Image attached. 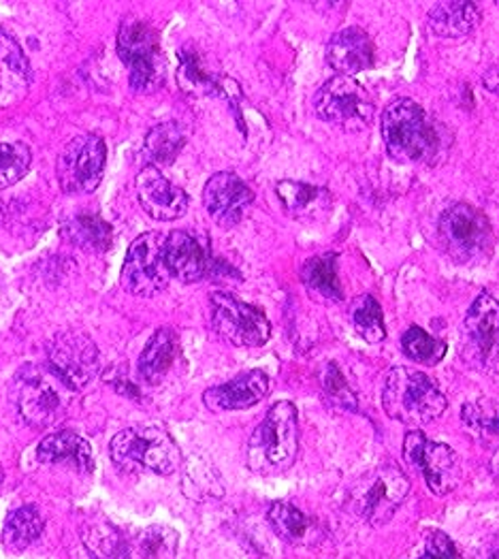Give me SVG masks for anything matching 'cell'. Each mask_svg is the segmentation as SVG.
<instances>
[{
	"instance_id": "obj_22",
	"label": "cell",
	"mask_w": 499,
	"mask_h": 559,
	"mask_svg": "<svg viewBox=\"0 0 499 559\" xmlns=\"http://www.w3.org/2000/svg\"><path fill=\"white\" fill-rule=\"evenodd\" d=\"M275 194L286 210L288 216L299 221H317L331 210V192L326 188L297 182V180H282L275 187Z\"/></svg>"
},
{
	"instance_id": "obj_39",
	"label": "cell",
	"mask_w": 499,
	"mask_h": 559,
	"mask_svg": "<svg viewBox=\"0 0 499 559\" xmlns=\"http://www.w3.org/2000/svg\"><path fill=\"white\" fill-rule=\"evenodd\" d=\"M418 559H463L459 556L456 547L453 545V540L442 534V532H433L427 540V547H425V554Z\"/></svg>"
},
{
	"instance_id": "obj_19",
	"label": "cell",
	"mask_w": 499,
	"mask_h": 559,
	"mask_svg": "<svg viewBox=\"0 0 499 559\" xmlns=\"http://www.w3.org/2000/svg\"><path fill=\"white\" fill-rule=\"evenodd\" d=\"M165 261L171 278L192 284L212 274V257L207 248L188 231H171L165 239Z\"/></svg>"
},
{
	"instance_id": "obj_10",
	"label": "cell",
	"mask_w": 499,
	"mask_h": 559,
	"mask_svg": "<svg viewBox=\"0 0 499 559\" xmlns=\"http://www.w3.org/2000/svg\"><path fill=\"white\" fill-rule=\"evenodd\" d=\"M60 389L67 386L47 368L26 366L15 373L13 402L24 423L41 429L60 419L64 413V395Z\"/></svg>"
},
{
	"instance_id": "obj_12",
	"label": "cell",
	"mask_w": 499,
	"mask_h": 559,
	"mask_svg": "<svg viewBox=\"0 0 499 559\" xmlns=\"http://www.w3.org/2000/svg\"><path fill=\"white\" fill-rule=\"evenodd\" d=\"M167 235L143 234L129 246L120 282L122 288L135 297H156L169 284V267L165 261Z\"/></svg>"
},
{
	"instance_id": "obj_42",
	"label": "cell",
	"mask_w": 499,
	"mask_h": 559,
	"mask_svg": "<svg viewBox=\"0 0 499 559\" xmlns=\"http://www.w3.org/2000/svg\"><path fill=\"white\" fill-rule=\"evenodd\" d=\"M491 469H494V474L499 478V447L496 449V453H494V460H491Z\"/></svg>"
},
{
	"instance_id": "obj_9",
	"label": "cell",
	"mask_w": 499,
	"mask_h": 559,
	"mask_svg": "<svg viewBox=\"0 0 499 559\" xmlns=\"http://www.w3.org/2000/svg\"><path fill=\"white\" fill-rule=\"evenodd\" d=\"M100 357L88 333L78 329L60 331L47 344V370L71 393L82 391L98 373Z\"/></svg>"
},
{
	"instance_id": "obj_20",
	"label": "cell",
	"mask_w": 499,
	"mask_h": 559,
	"mask_svg": "<svg viewBox=\"0 0 499 559\" xmlns=\"http://www.w3.org/2000/svg\"><path fill=\"white\" fill-rule=\"evenodd\" d=\"M326 62L337 75L355 78L373 64V44L364 28L348 26L326 44Z\"/></svg>"
},
{
	"instance_id": "obj_25",
	"label": "cell",
	"mask_w": 499,
	"mask_h": 559,
	"mask_svg": "<svg viewBox=\"0 0 499 559\" xmlns=\"http://www.w3.org/2000/svg\"><path fill=\"white\" fill-rule=\"evenodd\" d=\"M178 534L171 527L154 525L124 534L120 559H176Z\"/></svg>"
},
{
	"instance_id": "obj_35",
	"label": "cell",
	"mask_w": 499,
	"mask_h": 559,
	"mask_svg": "<svg viewBox=\"0 0 499 559\" xmlns=\"http://www.w3.org/2000/svg\"><path fill=\"white\" fill-rule=\"evenodd\" d=\"M404 353L420 366H436L447 355V342L427 333L423 326H409L402 337Z\"/></svg>"
},
{
	"instance_id": "obj_32",
	"label": "cell",
	"mask_w": 499,
	"mask_h": 559,
	"mask_svg": "<svg viewBox=\"0 0 499 559\" xmlns=\"http://www.w3.org/2000/svg\"><path fill=\"white\" fill-rule=\"evenodd\" d=\"M186 143V133L178 122H161L145 135V154L152 165H171Z\"/></svg>"
},
{
	"instance_id": "obj_40",
	"label": "cell",
	"mask_w": 499,
	"mask_h": 559,
	"mask_svg": "<svg viewBox=\"0 0 499 559\" xmlns=\"http://www.w3.org/2000/svg\"><path fill=\"white\" fill-rule=\"evenodd\" d=\"M467 559H499V532L474 545Z\"/></svg>"
},
{
	"instance_id": "obj_29",
	"label": "cell",
	"mask_w": 499,
	"mask_h": 559,
	"mask_svg": "<svg viewBox=\"0 0 499 559\" xmlns=\"http://www.w3.org/2000/svg\"><path fill=\"white\" fill-rule=\"evenodd\" d=\"M461 420L465 429L485 444L499 447V400L498 397H480L467 402L461 408Z\"/></svg>"
},
{
	"instance_id": "obj_23",
	"label": "cell",
	"mask_w": 499,
	"mask_h": 559,
	"mask_svg": "<svg viewBox=\"0 0 499 559\" xmlns=\"http://www.w3.org/2000/svg\"><path fill=\"white\" fill-rule=\"evenodd\" d=\"M37 460L41 464L69 466L88 474L92 469V449L88 440L75 431H56L39 444Z\"/></svg>"
},
{
	"instance_id": "obj_16",
	"label": "cell",
	"mask_w": 499,
	"mask_h": 559,
	"mask_svg": "<svg viewBox=\"0 0 499 559\" xmlns=\"http://www.w3.org/2000/svg\"><path fill=\"white\" fill-rule=\"evenodd\" d=\"M254 203V192L237 174L221 171L203 188V205L221 227H235Z\"/></svg>"
},
{
	"instance_id": "obj_31",
	"label": "cell",
	"mask_w": 499,
	"mask_h": 559,
	"mask_svg": "<svg viewBox=\"0 0 499 559\" xmlns=\"http://www.w3.org/2000/svg\"><path fill=\"white\" fill-rule=\"evenodd\" d=\"M178 84L183 93L190 96H210V94L221 93V78L212 75L203 67L201 56L190 47H183L180 51Z\"/></svg>"
},
{
	"instance_id": "obj_7",
	"label": "cell",
	"mask_w": 499,
	"mask_h": 559,
	"mask_svg": "<svg viewBox=\"0 0 499 559\" xmlns=\"http://www.w3.org/2000/svg\"><path fill=\"white\" fill-rule=\"evenodd\" d=\"M118 56L129 69V82L136 93H154L163 84V53L158 33L143 20L129 17L118 31Z\"/></svg>"
},
{
	"instance_id": "obj_1",
	"label": "cell",
	"mask_w": 499,
	"mask_h": 559,
	"mask_svg": "<svg viewBox=\"0 0 499 559\" xmlns=\"http://www.w3.org/2000/svg\"><path fill=\"white\" fill-rule=\"evenodd\" d=\"M382 408L389 419L420 427L440 419L449 408V400L431 376L400 366L387 373Z\"/></svg>"
},
{
	"instance_id": "obj_36",
	"label": "cell",
	"mask_w": 499,
	"mask_h": 559,
	"mask_svg": "<svg viewBox=\"0 0 499 559\" xmlns=\"http://www.w3.org/2000/svg\"><path fill=\"white\" fill-rule=\"evenodd\" d=\"M320 386H322L324 400L335 411H342V413H357L359 411L357 395L353 393L344 373L333 361L324 364V368L320 370Z\"/></svg>"
},
{
	"instance_id": "obj_34",
	"label": "cell",
	"mask_w": 499,
	"mask_h": 559,
	"mask_svg": "<svg viewBox=\"0 0 499 559\" xmlns=\"http://www.w3.org/2000/svg\"><path fill=\"white\" fill-rule=\"evenodd\" d=\"M351 319L357 333L369 344H380L387 337L380 304L371 295H359L351 306Z\"/></svg>"
},
{
	"instance_id": "obj_2",
	"label": "cell",
	"mask_w": 499,
	"mask_h": 559,
	"mask_svg": "<svg viewBox=\"0 0 499 559\" xmlns=\"http://www.w3.org/2000/svg\"><path fill=\"white\" fill-rule=\"evenodd\" d=\"M299 451L297 408L290 402H277L248 440V467L261 476H275L295 464Z\"/></svg>"
},
{
	"instance_id": "obj_33",
	"label": "cell",
	"mask_w": 499,
	"mask_h": 559,
	"mask_svg": "<svg viewBox=\"0 0 499 559\" xmlns=\"http://www.w3.org/2000/svg\"><path fill=\"white\" fill-rule=\"evenodd\" d=\"M268 519L284 543L304 545L312 534V521L288 502H273Z\"/></svg>"
},
{
	"instance_id": "obj_3",
	"label": "cell",
	"mask_w": 499,
	"mask_h": 559,
	"mask_svg": "<svg viewBox=\"0 0 499 559\" xmlns=\"http://www.w3.org/2000/svg\"><path fill=\"white\" fill-rule=\"evenodd\" d=\"M109 453L116 466L131 474L152 472L167 476L182 466L180 447L161 425H135L122 429L114 436Z\"/></svg>"
},
{
	"instance_id": "obj_15",
	"label": "cell",
	"mask_w": 499,
	"mask_h": 559,
	"mask_svg": "<svg viewBox=\"0 0 499 559\" xmlns=\"http://www.w3.org/2000/svg\"><path fill=\"white\" fill-rule=\"evenodd\" d=\"M461 355L476 368H489L499 357V301L483 290L463 321Z\"/></svg>"
},
{
	"instance_id": "obj_11",
	"label": "cell",
	"mask_w": 499,
	"mask_h": 559,
	"mask_svg": "<svg viewBox=\"0 0 499 559\" xmlns=\"http://www.w3.org/2000/svg\"><path fill=\"white\" fill-rule=\"evenodd\" d=\"M107 165V145L98 135H78L56 160V178L67 194H91L100 187Z\"/></svg>"
},
{
	"instance_id": "obj_21",
	"label": "cell",
	"mask_w": 499,
	"mask_h": 559,
	"mask_svg": "<svg viewBox=\"0 0 499 559\" xmlns=\"http://www.w3.org/2000/svg\"><path fill=\"white\" fill-rule=\"evenodd\" d=\"M480 24V9L476 2L447 0L431 7L427 26L436 37L463 39L470 37Z\"/></svg>"
},
{
	"instance_id": "obj_30",
	"label": "cell",
	"mask_w": 499,
	"mask_h": 559,
	"mask_svg": "<svg viewBox=\"0 0 499 559\" xmlns=\"http://www.w3.org/2000/svg\"><path fill=\"white\" fill-rule=\"evenodd\" d=\"M31 80L33 71L24 49L0 28V84L9 91H26Z\"/></svg>"
},
{
	"instance_id": "obj_8",
	"label": "cell",
	"mask_w": 499,
	"mask_h": 559,
	"mask_svg": "<svg viewBox=\"0 0 499 559\" xmlns=\"http://www.w3.org/2000/svg\"><path fill=\"white\" fill-rule=\"evenodd\" d=\"M314 111L322 122L342 131L359 133L367 129L376 116L371 94L355 78L335 75L314 96Z\"/></svg>"
},
{
	"instance_id": "obj_5",
	"label": "cell",
	"mask_w": 499,
	"mask_h": 559,
	"mask_svg": "<svg viewBox=\"0 0 499 559\" xmlns=\"http://www.w3.org/2000/svg\"><path fill=\"white\" fill-rule=\"evenodd\" d=\"M408 493V476L400 467L380 466L357 478L348 491V507L371 527H382L397 513Z\"/></svg>"
},
{
	"instance_id": "obj_4",
	"label": "cell",
	"mask_w": 499,
	"mask_h": 559,
	"mask_svg": "<svg viewBox=\"0 0 499 559\" xmlns=\"http://www.w3.org/2000/svg\"><path fill=\"white\" fill-rule=\"evenodd\" d=\"M387 152L397 163H423L438 150V135L427 114L412 98H395L380 116Z\"/></svg>"
},
{
	"instance_id": "obj_13",
	"label": "cell",
	"mask_w": 499,
	"mask_h": 559,
	"mask_svg": "<svg viewBox=\"0 0 499 559\" xmlns=\"http://www.w3.org/2000/svg\"><path fill=\"white\" fill-rule=\"evenodd\" d=\"M210 306L212 326L223 340H227L228 344L241 348H259L268 344L272 335V325L259 308L237 299L235 295L225 290L212 293Z\"/></svg>"
},
{
	"instance_id": "obj_27",
	"label": "cell",
	"mask_w": 499,
	"mask_h": 559,
	"mask_svg": "<svg viewBox=\"0 0 499 559\" xmlns=\"http://www.w3.org/2000/svg\"><path fill=\"white\" fill-rule=\"evenodd\" d=\"M44 516L35 507H20L9 513L2 527V545L9 554L26 551L44 534Z\"/></svg>"
},
{
	"instance_id": "obj_6",
	"label": "cell",
	"mask_w": 499,
	"mask_h": 559,
	"mask_svg": "<svg viewBox=\"0 0 499 559\" xmlns=\"http://www.w3.org/2000/svg\"><path fill=\"white\" fill-rule=\"evenodd\" d=\"M440 241L459 265H480L491 257L494 229L489 218L470 203H454L440 218Z\"/></svg>"
},
{
	"instance_id": "obj_14",
	"label": "cell",
	"mask_w": 499,
	"mask_h": 559,
	"mask_svg": "<svg viewBox=\"0 0 499 559\" xmlns=\"http://www.w3.org/2000/svg\"><path fill=\"white\" fill-rule=\"evenodd\" d=\"M404 457L408 464L420 469L425 485L440 498L453 493L463 478L461 462L453 449L427 438L418 429L406 433Z\"/></svg>"
},
{
	"instance_id": "obj_41",
	"label": "cell",
	"mask_w": 499,
	"mask_h": 559,
	"mask_svg": "<svg viewBox=\"0 0 499 559\" xmlns=\"http://www.w3.org/2000/svg\"><path fill=\"white\" fill-rule=\"evenodd\" d=\"M487 88H491L494 93L499 94V69L487 75Z\"/></svg>"
},
{
	"instance_id": "obj_38",
	"label": "cell",
	"mask_w": 499,
	"mask_h": 559,
	"mask_svg": "<svg viewBox=\"0 0 499 559\" xmlns=\"http://www.w3.org/2000/svg\"><path fill=\"white\" fill-rule=\"evenodd\" d=\"M82 540L94 559H120L124 534L111 525H92L84 530Z\"/></svg>"
},
{
	"instance_id": "obj_24",
	"label": "cell",
	"mask_w": 499,
	"mask_h": 559,
	"mask_svg": "<svg viewBox=\"0 0 499 559\" xmlns=\"http://www.w3.org/2000/svg\"><path fill=\"white\" fill-rule=\"evenodd\" d=\"M178 357V335L169 326H161L147 340L141 357H139V376L147 384H158L167 378Z\"/></svg>"
},
{
	"instance_id": "obj_26",
	"label": "cell",
	"mask_w": 499,
	"mask_h": 559,
	"mask_svg": "<svg viewBox=\"0 0 499 559\" xmlns=\"http://www.w3.org/2000/svg\"><path fill=\"white\" fill-rule=\"evenodd\" d=\"M337 252H322L308 259L301 267V282L310 293H317L322 299L342 301V282L337 274Z\"/></svg>"
},
{
	"instance_id": "obj_37",
	"label": "cell",
	"mask_w": 499,
	"mask_h": 559,
	"mask_svg": "<svg viewBox=\"0 0 499 559\" xmlns=\"http://www.w3.org/2000/svg\"><path fill=\"white\" fill-rule=\"evenodd\" d=\"M33 165V150L22 143H0V190L17 185Z\"/></svg>"
},
{
	"instance_id": "obj_28",
	"label": "cell",
	"mask_w": 499,
	"mask_h": 559,
	"mask_svg": "<svg viewBox=\"0 0 499 559\" xmlns=\"http://www.w3.org/2000/svg\"><path fill=\"white\" fill-rule=\"evenodd\" d=\"M62 237L84 250L105 252L111 243V227L94 214H78L62 223Z\"/></svg>"
},
{
	"instance_id": "obj_17",
	"label": "cell",
	"mask_w": 499,
	"mask_h": 559,
	"mask_svg": "<svg viewBox=\"0 0 499 559\" xmlns=\"http://www.w3.org/2000/svg\"><path fill=\"white\" fill-rule=\"evenodd\" d=\"M136 199L143 212L161 223L178 221L188 210V194L169 182L158 167L150 165L139 171L135 180Z\"/></svg>"
},
{
	"instance_id": "obj_18",
	"label": "cell",
	"mask_w": 499,
	"mask_h": 559,
	"mask_svg": "<svg viewBox=\"0 0 499 559\" xmlns=\"http://www.w3.org/2000/svg\"><path fill=\"white\" fill-rule=\"evenodd\" d=\"M270 393V378L261 370L239 373L237 378L228 380L225 384L212 386L203 393V404L212 413H233V411H248L261 404Z\"/></svg>"
}]
</instances>
